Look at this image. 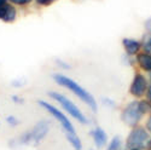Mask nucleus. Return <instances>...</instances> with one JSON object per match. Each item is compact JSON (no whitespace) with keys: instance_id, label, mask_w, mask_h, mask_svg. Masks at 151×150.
Returning a JSON list of instances; mask_svg holds the SVG:
<instances>
[{"instance_id":"9b49d317","label":"nucleus","mask_w":151,"mask_h":150,"mask_svg":"<svg viewBox=\"0 0 151 150\" xmlns=\"http://www.w3.org/2000/svg\"><path fill=\"white\" fill-rule=\"evenodd\" d=\"M65 137L75 150H82V142L79 138V136L76 134V132H67Z\"/></svg>"},{"instance_id":"f8f14e48","label":"nucleus","mask_w":151,"mask_h":150,"mask_svg":"<svg viewBox=\"0 0 151 150\" xmlns=\"http://www.w3.org/2000/svg\"><path fill=\"white\" fill-rule=\"evenodd\" d=\"M138 63L142 67V69L146 71H151V55L149 53H140L137 57Z\"/></svg>"},{"instance_id":"9d476101","label":"nucleus","mask_w":151,"mask_h":150,"mask_svg":"<svg viewBox=\"0 0 151 150\" xmlns=\"http://www.w3.org/2000/svg\"><path fill=\"white\" fill-rule=\"evenodd\" d=\"M122 44H123L126 52H127L128 55H135L140 48V44L138 41H135V40H133V39H123Z\"/></svg>"},{"instance_id":"39448f33","label":"nucleus","mask_w":151,"mask_h":150,"mask_svg":"<svg viewBox=\"0 0 151 150\" xmlns=\"http://www.w3.org/2000/svg\"><path fill=\"white\" fill-rule=\"evenodd\" d=\"M143 115H144V112L140 108V102H132L123 109L121 119L127 126L135 127Z\"/></svg>"},{"instance_id":"20e7f679","label":"nucleus","mask_w":151,"mask_h":150,"mask_svg":"<svg viewBox=\"0 0 151 150\" xmlns=\"http://www.w3.org/2000/svg\"><path fill=\"white\" fill-rule=\"evenodd\" d=\"M50 131V125L47 121H40V122H37L34 128L30 131V132H27V133H24L22 137H21V142L23 144H29L30 142L37 144V143H40L45 137L46 134L48 133Z\"/></svg>"},{"instance_id":"dca6fc26","label":"nucleus","mask_w":151,"mask_h":150,"mask_svg":"<svg viewBox=\"0 0 151 150\" xmlns=\"http://www.w3.org/2000/svg\"><path fill=\"white\" fill-rule=\"evenodd\" d=\"M35 1L39 4V5H42V6H48L51 5L53 1H56V0H35Z\"/></svg>"},{"instance_id":"5701e85b","label":"nucleus","mask_w":151,"mask_h":150,"mask_svg":"<svg viewBox=\"0 0 151 150\" xmlns=\"http://www.w3.org/2000/svg\"><path fill=\"white\" fill-rule=\"evenodd\" d=\"M147 148H149V150H151V141H149V143H147Z\"/></svg>"},{"instance_id":"b1692460","label":"nucleus","mask_w":151,"mask_h":150,"mask_svg":"<svg viewBox=\"0 0 151 150\" xmlns=\"http://www.w3.org/2000/svg\"><path fill=\"white\" fill-rule=\"evenodd\" d=\"M134 150H137V149H134Z\"/></svg>"},{"instance_id":"f03ea898","label":"nucleus","mask_w":151,"mask_h":150,"mask_svg":"<svg viewBox=\"0 0 151 150\" xmlns=\"http://www.w3.org/2000/svg\"><path fill=\"white\" fill-rule=\"evenodd\" d=\"M149 133L145 128L143 127H134L131 133L128 134V138L126 141V146H127L128 150H140L144 149L145 146H147L149 143Z\"/></svg>"},{"instance_id":"a211bd4d","label":"nucleus","mask_w":151,"mask_h":150,"mask_svg":"<svg viewBox=\"0 0 151 150\" xmlns=\"http://www.w3.org/2000/svg\"><path fill=\"white\" fill-rule=\"evenodd\" d=\"M145 28H146L149 32H151V18H149V19L145 22Z\"/></svg>"},{"instance_id":"4468645a","label":"nucleus","mask_w":151,"mask_h":150,"mask_svg":"<svg viewBox=\"0 0 151 150\" xmlns=\"http://www.w3.org/2000/svg\"><path fill=\"white\" fill-rule=\"evenodd\" d=\"M6 121H7L9 125H11V126H17V125H18V120L15 116H12V115L7 116L6 118Z\"/></svg>"},{"instance_id":"ddd939ff","label":"nucleus","mask_w":151,"mask_h":150,"mask_svg":"<svg viewBox=\"0 0 151 150\" xmlns=\"http://www.w3.org/2000/svg\"><path fill=\"white\" fill-rule=\"evenodd\" d=\"M121 148V137L120 136H116L114 138L111 139V142L109 143L106 150H120Z\"/></svg>"},{"instance_id":"412c9836","label":"nucleus","mask_w":151,"mask_h":150,"mask_svg":"<svg viewBox=\"0 0 151 150\" xmlns=\"http://www.w3.org/2000/svg\"><path fill=\"white\" fill-rule=\"evenodd\" d=\"M14 101L17 102V103H22V102H23V99H22V98H17L16 96H14Z\"/></svg>"},{"instance_id":"6ab92c4d","label":"nucleus","mask_w":151,"mask_h":150,"mask_svg":"<svg viewBox=\"0 0 151 150\" xmlns=\"http://www.w3.org/2000/svg\"><path fill=\"white\" fill-rule=\"evenodd\" d=\"M146 130L151 133V118L147 120V122H146Z\"/></svg>"},{"instance_id":"2eb2a0df","label":"nucleus","mask_w":151,"mask_h":150,"mask_svg":"<svg viewBox=\"0 0 151 150\" xmlns=\"http://www.w3.org/2000/svg\"><path fill=\"white\" fill-rule=\"evenodd\" d=\"M10 1L15 5H27V4L32 3V0H10Z\"/></svg>"},{"instance_id":"0eeeda50","label":"nucleus","mask_w":151,"mask_h":150,"mask_svg":"<svg viewBox=\"0 0 151 150\" xmlns=\"http://www.w3.org/2000/svg\"><path fill=\"white\" fill-rule=\"evenodd\" d=\"M147 90V84H146V79L143 76L142 74H135V76L133 79V82L131 85V93L134 97H142L144 96L145 91Z\"/></svg>"},{"instance_id":"423d86ee","label":"nucleus","mask_w":151,"mask_h":150,"mask_svg":"<svg viewBox=\"0 0 151 150\" xmlns=\"http://www.w3.org/2000/svg\"><path fill=\"white\" fill-rule=\"evenodd\" d=\"M39 105H41L44 109H46L56 120H58V122L62 125V127L65 131V133L67 132H75V128L73 126L71 121L68 119V116L63 114V112L60 110H58L56 107H53L52 104H50L45 101H39Z\"/></svg>"},{"instance_id":"4be33fe9","label":"nucleus","mask_w":151,"mask_h":150,"mask_svg":"<svg viewBox=\"0 0 151 150\" xmlns=\"http://www.w3.org/2000/svg\"><path fill=\"white\" fill-rule=\"evenodd\" d=\"M6 3H7V0H0V6L4 5V4H6Z\"/></svg>"},{"instance_id":"7ed1b4c3","label":"nucleus","mask_w":151,"mask_h":150,"mask_svg":"<svg viewBox=\"0 0 151 150\" xmlns=\"http://www.w3.org/2000/svg\"><path fill=\"white\" fill-rule=\"evenodd\" d=\"M50 96H51L53 99H56V101L64 108L65 111H68V114L71 115L74 119H76L79 122L81 123H87L88 122V120H87V118L82 114V111L78 108V105H75L69 98H67L65 96H63L58 92H50Z\"/></svg>"},{"instance_id":"1a4fd4ad","label":"nucleus","mask_w":151,"mask_h":150,"mask_svg":"<svg viewBox=\"0 0 151 150\" xmlns=\"http://www.w3.org/2000/svg\"><path fill=\"white\" fill-rule=\"evenodd\" d=\"M92 138H93V142L96 144L97 148H103L104 145H106V142H108V134L102 128V127H96L93 131H92Z\"/></svg>"},{"instance_id":"f3484780","label":"nucleus","mask_w":151,"mask_h":150,"mask_svg":"<svg viewBox=\"0 0 151 150\" xmlns=\"http://www.w3.org/2000/svg\"><path fill=\"white\" fill-rule=\"evenodd\" d=\"M144 48L146 50L147 52H151V36L147 38V39L145 40V43H144Z\"/></svg>"},{"instance_id":"6e6552de","label":"nucleus","mask_w":151,"mask_h":150,"mask_svg":"<svg viewBox=\"0 0 151 150\" xmlns=\"http://www.w3.org/2000/svg\"><path fill=\"white\" fill-rule=\"evenodd\" d=\"M17 16V11L14 5L11 4H4L0 6V19L6 23H12L16 19Z\"/></svg>"},{"instance_id":"f257e3e1","label":"nucleus","mask_w":151,"mask_h":150,"mask_svg":"<svg viewBox=\"0 0 151 150\" xmlns=\"http://www.w3.org/2000/svg\"><path fill=\"white\" fill-rule=\"evenodd\" d=\"M53 80L58 85H60L63 87H65V89L70 90L75 96H78L81 101L85 102L93 111H97V102H96V99L93 98V96L90 92H87L83 87H81L78 82H75L70 78L65 76V75H62V74H55L53 75Z\"/></svg>"},{"instance_id":"aec40b11","label":"nucleus","mask_w":151,"mask_h":150,"mask_svg":"<svg viewBox=\"0 0 151 150\" xmlns=\"http://www.w3.org/2000/svg\"><path fill=\"white\" fill-rule=\"evenodd\" d=\"M147 99H149V101L151 102V86H150L149 89H147Z\"/></svg>"}]
</instances>
